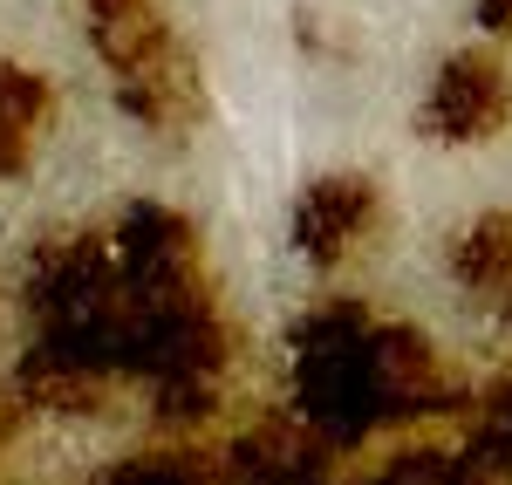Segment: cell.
<instances>
[{
  "instance_id": "1",
  "label": "cell",
  "mask_w": 512,
  "mask_h": 485,
  "mask_svg": "<svg viewBox=\"0 0 512 485\" xmlns=\"http://www.w3.org/2000/svg\"><path fill=\"white\" fill-rule=\"evenodd\" d=\"M287 390L294 417L315 424L328 445H362L396 424L390 369H383V322L355 301H321L287 328Z\"/></svg>"
},
{
  "instance_id": "2",
  "label": "cell",
  "mask_w": 512,
  "mask_h": 485,
  "mask_svg": "<svg viewBox=\"0 0 512 485\" xmlns=\"http://www.w3.org/2000/svg\"><path fill=\"white\" fill-rule=\"evenodd\" d=\"M96 55L110 69V89L130 117L158 137H185L198 117H205V89H198V69L185 55V41L171 35L158 7L137 14V21H117V28H96Z\"/></svg>"
},
{
  "instance_id": "3",
  "label": "cell",
  "mask_w": 512,
  "mask_h": 485,
  "mask_svg": "<svg viewBox=\"0 0 512 485\" xmlns=\"http://www.w3.org/2000/svg\"><path fill=\"white\" fill-rule=\"evenodd\" d=\"M512 123V76L499 55H451L431 76V96L417 110V130L437 137V144H485Z\"/></svg>"
},
{
  "instance_id": "4",
  "label": "cell",
  "mask_w": 512,
  "mask_h": 485,
  "mask_svg": "<svg viewBox=\"0 0 512 485\" xmlns=\"http://www.w3.org/2000/svg\"><path fill=\"white\" fill-rule=\"evenodd\" d=\"M117 267H123V294L130 301H158V294H185V287H205L198 281V233L185 212L171 205H130L117 226Z\"/></svg>"
},
{
  "instance_id": "5",
  "label": "cell",
  "mask_w": 512,
  "mask_h": 485,
  "mask_svg": "<svg viewBox=\"0 0 512 485\" xmlns=\"http://www.w3.org/2000/svg\"><path fill=\"white\" fill-rule=\"evenodd\" d=\"M376 226H383V192H376L369 178H355V171H328V178H315V185L294 199L287 240H294V253H301L308 267L335 274L362 240H376Z\"/></svg>"
},
{
  "instance_id": "6",
  "label": "cell",
  "mask_w": 512,
  "mask_h": 485,
  "mask_svg": "<svg viewBox=\"0 0 512 485\" xmlns=\"http://www.w3.org/2000/svg\"><path fill=\"white\" fill-rule=\"evenodd\" d=\"M48 110H55L48 76L21 69V62H0V178H21V171H28Z\"/></svg>"
},
{
  "instance_id": "7",
  "label": "cell",
  "mask_w": 512,
  "mask_h": 485,
  "mask_svg": "<svg viewBox=\"0 0 512 485\" xmlns=\"http://www.w3.org/2000/svg\"><path fill=\"white\" fill-rule=\"evenodd\" d=\"M96 485H212V472L185 451H130Z\"/></svg>"
},
{
  "instance_id": "8",
  "label": "cell",
  "mask_w": 512,
  "mask_h": 485,
  "mask_svg": "<svg viewBox=\"0 0 512 485\" xmlns=\"http://www.w3.org/2000/svg\"><path fill=\"white\" fill-rule=\"evenodd\" d=\"M465 438H472L485 458H499V465L512 472V383H499V390L478 404V417H472V431H465Z\"/></svg>"
},
{
  "instance_id": "9",
  "label": "cell",
  "mask_w": 512,
  "mask_h": 485,
  "mask_svg": "<svg viewBox=\"0 0 512 485\" xmlns=\"http://www.w3.org/2000/svg\"><path fill=\"white\" fill-rule=\"evenodd\" d=\"M478 21H485L492 35H512V0H478Z\"/></svg>"
}]
</instances>
